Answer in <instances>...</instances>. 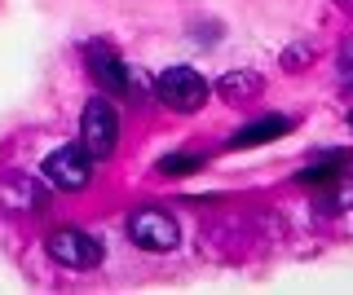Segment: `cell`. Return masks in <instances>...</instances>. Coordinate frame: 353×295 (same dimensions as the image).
<instances>
[{"label": "cell", "mask_w": 353, "mask_h": 295, "mask_svg": "<svg viewBox=\"0 0 353 295\" xmlns=\"http://www.w3.org/2000/svg\"><path fill=\"white\" fill-rule=\"evenodd\" d=\"M115 141H119V115L106 97H93L84 106V124H80V146L93 159H110L115 155Z\"/></svg>", "instance_id": "1"}, {"label": "cell", "mask_w": 353, "mask_h": 295, "mask_svg": "<svg viewBox=\"0 0 353 295\" xmlns=\"http://www.w3.org/2000/svg\"><path fill=\"white\" fill-rule=\"evenodd\" d=\"M159 97L168 111H181V115H194L199 106L208 102V80L190 67H168L159 75Z\"/></svg>", "instance_id": "2"}, {"label": "cell", "mask_w": 353, "mask_h": 295, "mask_svg": "<svg viewBox=\"0 0 353 295\" xmlns=\"http://www.w3.org/2000/svg\"><path fill=\"white\" fill-rule=\"evenodd\" d=\"M44 181L58 185V190H84L88 177H93V155L84 146H58L49 159H44Z\"/></svg>", "instance_id": "3"}, {"label": "cell", "mask_w": 353, "mask_h": 295, "mask_svg": "<svg viewBox=\"0 0 353 295\" xmlns=\"http://www.w3.org/2000/svg\"><path fill=\"white\" fill-rule=\"evenodd\" d=\"M44 251L66 269H97L102 265V243L88 238L84 229H58V234H49L44 238Z\"/></svg>", "instance_id": "4"}, {"label": "cell", "mask_w": 353, "mask_h": 295, "mask_svg": "<svg viewBox=\"0 0 353 295\" xmlns=\"http://www.w3.org/2000/svg\"><path fill=\"white\" fill-rule=\"evenodd\" d=\"M128 238L141 251H172L176 243H181V229H176V221H172L168 212L146 207V212H132L128 216Z\"/></svg>", "instance_id": "5"}, {"label": "cell", "mask_w": 353, "mask_h": 295, "mask_svg": "<svg viewBox=\"0 0 353 295\" xmlns=\"http://www.w3.org/2000/svg\"><path fill=\"white\" fill-rule=\"evenodd\" d=\"M88 71H93V80L102 84L106 93H128V71H124V62H119V53L115 49H106V45H93L88 49Z\"/></svg>", "instance_id": "6"}, {"label": "cell", "mask_w": 353, "mask_h": 295, "mask_svg": "<svg viewBox=\"0 0 353 295\" xmlns=\"http://www.w3.org/2000/svg\"><path fill=\"white\" fill-rule=\"evenodd\" d=\"M287 128H292V119H287V115H265V119H256V124L239 128V133L230 137V150H248V146H265V141L283 137Z\"/></svg>", "instance_id": "7"}, {"label": "cell", "mask_w": 353, "mask_h": 295, "mask_svg": "<svg viewBox=\"0 0 353 295\" xmlns=\"http://www.w3.org/2000/svg\"><path fill=\"white\" fill-rule=\"evenodd\" d=\"M265 89V80L256 71H230L216 80V97H225V102H252Z\"/></svg>", "instance_id": "8"}, {"label": "cell", "mask_w": 353, "mask_h": 295, "mask_svg": "<svg viewBox=\"0 0 353 295\" xmlns=\"http://www.w3.org/2000/svg\"><path fill=\"white\" fill-rule=\"evenodd\" d=\"M349 207H353V181L349 177H340L336 185H327V190L314 199L318 216H340V212H349Z\"/></svg>", "instance_id": "9"}, {"label": "cell", "mask_w": 353, "mask_h": 295, "mask_svg": "<svg viewBox=\"0 0 353 295\" xmlns=\"http://www.w3.org/2000/svg\"><path fill=\"white\" fill-rule=\"evenodd\" d=\"M0 199H5V207H44V190L36 181L18 177V181L0 185Z\"/></svg>", "instance_id": "10"}, {"label": "cell", "mask_w": 353, "mask_h": 295, "mask_svg": "<svg viewBox=\"0 0 353 295\" xmlns=\"http://www.w3.org/2000/svg\"><path fill=\"white\" fill-rule=\"evenodd\" d=\"M194 168H199L194 155H168V159H159V172H163V177H190Z\"/></svg>", "instance_id": "11"}, {"label": "cell", "mask_w": 353, "mask_h": 295, "mask_svg": "<svg viewBox=\"0 0 353 295\" xmlns=\"http://www.w3.org/2000/svg\"><path fill=\"white\" fill-rule=\"evenodd\" d=\"M336 5H340V9H349V14H353V0H336Z\"/></svg>", "instance_id": "12"}, {"label": "cell", "mask_w": 353, "mask_h": 295, "mask_svg": "<svg viewBox=\"0 0 353 295\" xmlns=\"http://www.w3.org/2000/svg\"><path fill=\"white\" fill-rule=\"evenodd\" d=\"M345 75H353V53H349V62H345Z\"/></svg>", "instance_id": "13"}]
</instances>
